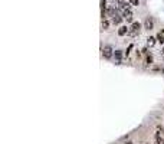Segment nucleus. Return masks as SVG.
Listing matches in <instances>:
<instances>
[{
    "label": "nucleus",
    "mask_w": 164,
    "mask_h": 144,
    "mask_svg": "<svg viewBox=\"0 0 164 144\" xmlns=\"http://www.w3.org/2000/svg\"><path fill=\"white\" fill-rule=\"evenodd\" d=\"M101 27H102V30H108V27H110V22L107 19H102V23H101Z\"/></svg>",
    "instance_id": "obj_7"
},
{
    "label": "nucleus",
    "mask_w": 164,
    "mask_h": 144,
    "mask_svg": "<svg viewBox=\"0 0 164 144\" xmlns=\"http://www.w3.org/2000/svg\"><path fill=\"white\" fill-rule=\"evenodd\" d=\"M130 2H131V3L134 5V6H138V3H140L138 0H130Z\"/></svg>",
    "instance_id": "obj_12"
},
{
    "label": "nucleus",
    "mask_w": 164,
    "mask_h": 144,
    "mask_svg": "<svg viewBox=\"0 0 164 144\" xmlns=\"http://www.w3.org/2000/svg\"><path fill=\"white\" fill-rule=\"evenodd\" d=\"M154 40H156V39H154V38H150V39H148V45H154Z\"/></svg>",
    "instance_id": "obj_11"
},
{
    "label": "nucleus",
    "mask_w": 164,
    "mask_h": 144,
    "mask_svg": "<svg viewBox=\"0 0 164 144\" xmlns=\"http://www.w3.org/2000/svg\"><path fill=\"white\" fill-rule=\"evenodd\" d=\"M151 61H153V58H151V56H147V58H145V64H151Z\"/></svg>",
    "instance_id": "obj_10"
},
{
    "label": "nucleus",
    "mask_w": 164,
    "mask_h": 144,
    "mask_svg": "<svg viewBox=\"0 0 164 144\" xmlns=\"http://www.w3.org/2000/svg\"><path fill=\"white\" fill-rule=\"evenodd\" d=\"M122 19H124V17H121L119 14H114V16H112V23H114V25H119V23L122 22Z\"/></svg>",
    "instance_id": "obj_4"
},
{
    "label": "nucleus",
    "mask_w": 164,
    "mask_h": 144,
    "mask_svg": "<svg viewBox=\"0 0 164 144\" xmlns=\"http://www.w3.org/2000/svg\"><path fill=\"white\" fill-rule=\"evenodd\" d=\"M140 30H141V23H138V22H132L131 27H130V35H137V33H140Z\"/></svg>",
    "instance_id": "obj_1"
},
{
    "label": "nucleus",
    "mask_w": 164,
    "mask_h": 144,
    "mask_svg": "<svg viewBox=\"0 0 164 144\" xmlns=\"http://www.w3.org/2000/svg\"><path fill=\"white\" fill-rule=\"evenodd\" d=\"M128 32H130V29H128L127 26H121L118 29V35H119V36H124V35H127Z\"/></svg>",
    "instance_id": "obj_5"
},
{
    "label": "nucleus",
    "mask_w": 164,
    "mask_h": 144,
    "mask_svg": "<svg viewBox=\"0 0 164 144\" xmlns=\"http://www.w3.org/2000/svg\"><path fill=\"white\" fill-rule=\"evenodd\" d=\"M161 53H163V56H164V49H163V52H161Z\"/></svg>",
    "instance_id": "obj_13"
},
{
    "label": "nucleus",
    "mask_w": 164,
    "mask_h": 144,
    "mask_svg": "<svg viewBox=\"0 0 164 144\" xmlns=\"http://www.w3.org/2000/svg\"><path fill=\"white\" fill-rule=\"evenodd\" d=\"M145 29H148V30L153 29V19H151V17H147V19H145Z\"/></svg>",
    "instance_id": "obj_6"
},
{
    "label": "nucleus",
    "mask_w": 164,
    "mask_h": 144,
    "mask_svg": "<svg viewBox=\"0 0 164 144\" xmlns=\"http://www.w3.org/2000/svg\"><path fill=\"white\" fill-rule=\"evenodd\" d=\"M112 48L111 46H105L104 49H102V56H104L105 59H111L112 58Z\"/></svg>",
    "instance_id": "obj_2"
},
{
    "label": "nucleus",
    "mask_w": 164,
    "mask_h": 144,
    "mask_svg": "<svg viewBox=\"0 0 164 144\" xmlns=\"http://www.w3.org/2000/svg\"><path fill=\"white\" fill-rule=\"evenodd\" d=\"M157 39H158V42H161V43H163V42H164V36L161 35V33H160V35L157 36Z\"/></svg>",
    "instance_id": "obj_9"
},
{
    "label": "nucleus",
    "mask_w": 164,
    "mask_h": 144,
    "mask_svg": "<svg viewBox=\"0 0 164 144\" xmlns=\"http://www.w3.org/2000/svg\"><path fill=\"white\" fill-rule=\"evenodd\" d=\"M156 144H164V134L160 130L156 133Z\"/></svg>",
    "instance_id": "obj_3"
},
{
    "label": "nucleus",
    "mask_w": 164,
    "mask_h": 144,
    "mask_svg": "<svg viewBox=\"0 0 164 144\" xmlns=\"http://www.w3.org/2000/svg\"><path fill=\"white\" fill-rule=\"evenodd\" d=\"M115 58H117V61L119 62V59H121V51H117V52H115Z\"/></svg>",
    "instance_id": "obj_8"
}]
</instances>
